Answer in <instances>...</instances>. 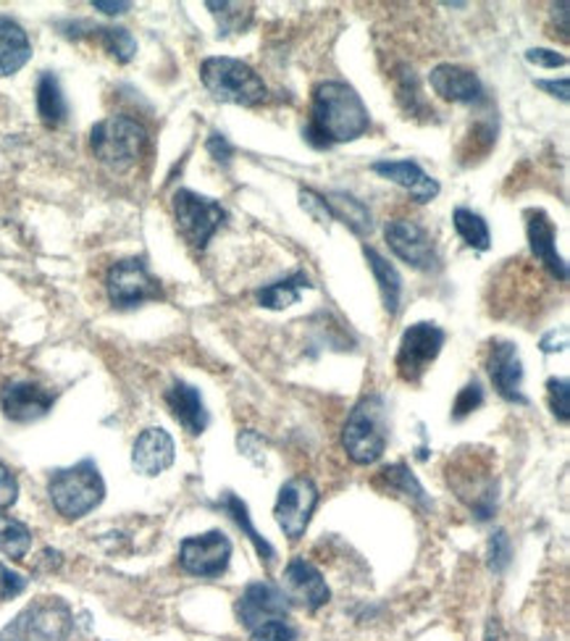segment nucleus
<instances>
[{"label": "nucleus", "mask_w": 570, "mask_h": 641, "mask_svg": "<svg viewBox=\"0 0 570 641\" xmlns=\"http://www.w3.org/2000/svg\"><path fill=\"white\" fill-rule=\"evenodd\" d=\"M368 127H371V113L356 88L337 79L316 84L310 96V119L302 132L310 146L329 150L358 140L368 132Z\"/></svg>", "instance_id": "1"}, {"label": "nucleus", "mask_w": 570, "mask_h": 641, "mask_svg": "<svg viewBox=\"0 0 570 641\" xmlns=\"http://www.w3.org/2000/svg\"><path fill=\"white\" fill-rule=\"evenodd\" d=\"M389 444V410L381 394H368L350 410L342 429V448L358 465H371Z\"/></svg>", "instance_id": "2"}, {"label": "nucleus", "mask_w": 570, "mask_h": 641, "mask_svg": "<svg viewBox=\"0 0 570 641\" xmlns=\"http://www.w3.org/2000/svg\"><path fill=\"white\" fill-rule=\"evenodd\" d=\"M148 129L132 117H108L90 132V150L108 171L134 169L148 150Z\"/></svg>", "instance_id": "3"}, {"label": "nucleus", "mask_w": 570, "mask_h": 641, "mask_svg": "<svg viewBox=\"0 0 570 641\" xmlns=\"http://www.w3.org/2000/svg\"><path fill=\"white\" fill-rule=\"evenodd\" d=\"M48 497L61 518L79 521L103 502L106 481L92 460H79L77 465L61 468L50 477Z\"/></svg>", "instance_id": "4"}, {"label": "nucleus", "mask_w": 570, "mask_h": 641, "mask_svg": "<svg viewBox=\"0 0 570 641\" xmlns=\"http://www.w3.org/2000/svg\"><path fill=\"white\" fill-rule=\"evenodd\" d=\"M200 79H203L206 90L216 100H221V103L256 108L269 98V88H266L263 77L250 63L229 59V56H211V59H206L203 67H200Z\"/></svg>", "instance_id": "5"}, {"label": "nucleus", "mask_w": 570, "mask_h": 641, "mask_svg": "<svg viewBox=\"0 0 570 641\" xmlns=\"http://www.w3.org/2000/svg\"><path fill=\"white\" fill-rule=\"evenodd\" d=\"M71 625L74 615L61 597H40L0 631V641H63Z\"/></svg>", "instance_id": "6"}, {"label": "nucleus", "mask_w": 570, "mask_h": 641, "mask_svg": "<svg viewBox=\"0 0 570 641\" xmlns=\"http://www.w3.org/2000/svg\"><path fill=\"white\" fill-rule=\"evenodd\" d=\"M444 340V329L431 321H418L413 327H408L406 334L400 337V348H397L394 358V369L400 373V379L408 381V384H418L439 358Z\"/></svg>", "instance_id": "7"}, {"label": "nucleus", "mask_w": 570, "mask_h": 641, "mask_svg": "<svg viewBox=\"0 0 570 641\" xmlns=\"http://www.w3.org/2000/svg\"><path fill=\"white\" fill-rule=\"evenodd\" d=\"M171 206H174L179 234L198 250H203L211 242V237L219 232L223 219H227V211H223L221 203L192 190H177Z\"/></svg>", "instance_id": "8"}, {"label": "nucleus", "mask_w": 570, "mask_h": 641, "mask_svg": "<svg viewBox=\"0 0 570 641\" xmlns=\"http://www.w3.org/2000/svg\"><path fill=\"white\" fill-rule=\"evenodd\" d=\"M106 292L117 308H137L142 302L163 298L161 282L150 273L142 258H124L113 263L106 273Z\"/></svg>", "instance_id": "9"}, {"label": "nucleus", "mask_w": 570, "mask_h": 641, "mask_svg": "<svg viewBox=\"0 0 570 641\" xmlns=\"http://www.w3.org/2000/svg\"><path fill=\"white\" fill-rule=\"evenodd\" d=\"M232 560V542L221 531H208L200 537H187L179 544V565L184 573L198 579H216L229 568Z\"/></svg>", "instance_id": "10"}, {"label": "nucleus", "mask_w": 570, "mask_h": 641, "mask_svg": "<svg viewBox=\"0 0 570 641\" xmlns=\"http://www.w3.org/2000/svg\"><path fill=\"white\" fill-rule=\"evenodd\" d=\"M316 508H319V489L306 477L290 479L279 489V500L273 505V515H277L279 529L290 539H300L306 534L310 518H313Z\"/></svg>", "instance_id": "11"}, {"label": "nucleus", "mask_w": 570, "mask_h": 641, "mask_svg": "<svg viewBox=\"0 0 570 641\" xmlns=\"http://www.w3.org/2000/svg\"><path fill=\"white\" fill-rule=\"evenodd\" d=\"M392 253L418 271H437L439 253L431 234L413 219H392L384 229Z\"/></svg>", "instance_id": "12"}, {"label": "nucleus", "mask_w": 570, "mask_h": 641, "mask_svg": "<svg viewBox=\"0 0 570 641\" xmlns=\"http://www.w3.org/2000/svg\"><path fill=\"white\" fill-rule=\"evenodd\" d=\"M56 405L53 389L38 384V381H9L0 389V410L13 423H34L46 418Z\"/></svg>", "instance_id": "13"}, {"label": "nucleus", "mask_w": 570, "mask_h": 641, "mask_svg": "<svg viewBox=\"0 0 570 641\" xmlns=\"http://www.w3.org/2000/svg\"><path fill=\"white\" fill-rule=\"evenodd\" d=\"M279 589L284 592L290 608L298 604V608H306L308 612L321 610L331 597L321 571L313 563H308L306 558L290 560V565L284 568V575H281Z\"/></svg>", "instance_id": "14"}, {"label": "nucleus", "mask_w": 570, "mask_h": 641, "mask_svg": "<svg viewBox=\"0 0 570 641\" xmlns=\"http://www.w3.org/2000/svg\"><path fill=\"white\" fill-rule=\"evenodd\" d=\"M237 615L244 629L252 631L258 625L271 621H287L290 615V602L277 583L256 581L244 589L240 602H237Z\"/></svg>", "instance_id": "15"}, {"label": "nucleus", "mask_w": 570, "mask_h": 641, "mask_svg": "<svg viewBox=\"0 0 570 641\" xmlns=\"http://www.w3.org/2000/svg\"><path fill=\"white\" fill-rule=\"evenodd\" d=\"M489 377H492V384L500 398L508 402H518V405H526V394H523V363L521 355H518V348L508 340H494L492 348H489Z\"/></svg>", "instance_id": "16"}, {"label": "nucleus", "mask_w": 570, "mask_h": 641, "mask_svg": "<svg viewBox=\"0 0 570 641\" xmlns=\"http://www.w3.org/2000/svg\"><path fill=\"white\" fill-rule=\"evenodd\" d=\"M431 90L447 103H463V106H479L487 100L481 79L463 67L454 63H439L429 74Z\"/></svg>", "instance_id": "17"}, {"label": "nucleus", "mask_w": 570, "mask_h": 641, "mask_svg": "<svg viewBox=\"0 0 570 641\" xmlns=\"http://www.w3.org/2000/svg\"><path fill=\"white\" fill-rule=\"evenodd\" d=\"M177 444L171 434L161 427H150L134 439L132 465L142 477H158L166 468L174 465Z\"/></svg>", "instance_id": "18"}, {"label": "nucleus", "mask_w": 570, "mask_h": 641, "mask_svg": "<svg viewBox=\"0 0 570 641\" xmlns=\"http://www.w3.org/2000/svg\"><path fill=\"white\" fill-rule=\"evenodd\" d=\"M526 234H529L531 253L539 263H544L547 269L558 282H568V266L558 253V232H554V224L550 221V216L544 211H529L526 213Z\"/></svg>", "instance_id": "19"}, {"label": "nucleus", "mask_w": 570, "mask_h": 641, "mask_svg": "<svg viewBox=\"0 0 570 641\" xmlns=\"http://www.w3.org/2000/svg\"><path fill=\"white\" fill-rule=\"evenodd\" d=\"M166 405H169L171 415L182 423L187 434L198 437L208 429L211 415H208L206 402L200 398L198 387L187 384V381H174V384L166 389Z\"/></svg>", "instance_id": "20"}, {"label": "nucleus", "mask_w": 570, "mask_h": 641, "mask_svg": "<svg viewBox=\"0 0 570 641\" xmlns=\"http://www.w3.org/2000/svg\"><path fill=\"white\" fill-rule=\"evenodd\" d=\"M379 177L389 179V182L400 184L402 190L410 192L416 203H431L439 194V182L429 177L416 161H379L371 166Z\"/></svg>", "instance_id": "21"}, {"label": "nucleus", "mask_w": 570, "mask_h": 641, "mask_svg": "<svg viewBox=\"0 0 570 641\" xmlns=\"http://www.w3.org/2000/svg\"><path fill=\"white\" fill-rule=\"evenodd\" d=\"M32 59L30 34L19 21L0 17V77L17 74Z\"/></svg>", "instance_id": "22"}, {"label": "nucleus", "mask_w": 570, "mask_h": 641, "mask_svg": "<svg viewBox=\"0 0 570 641\" xmlns=\"http://www.w3.org/2000/svg\"><path fill=\"white\" fill-rule=\"evenodd\" d=\"M38 117L46 127H61L69 119V103L53 71H42L38 79Z\"/></svg>", "instance_id": "23"}, {"label": "nucleus", "mask_w": 570, "mask_h": 641, "mask_svg": "<svg viewBox=\"0 0 570 641\" xmlns=\"http://www.w3.org/2000/svg\"><path fill=\"white\" fill-rule=\"evenodd\" d=\"M363 256L368 266H371L373 277H377V284H379V292H381V300H384V308L389 313H397L400 311V300H402V277L397 273V269L392 263L387 261V258H381L373 248H363Z\"/></svg>", "instance_id": "24"}, {"label": "nucleus", "mask_w": 570, "mask_h": 641, "mask_svg": "<svg viewBox=\"0 0 570 641\" xmlns=\"http://www.w3.org/2000/svg\"><path fill=\"white\" fill-rule=\"evenodd\" d=\"M306 287H310V279L306 277V271H294L292 277L258 290V302H261L263 308H271V311H284V308L300 302V292L306 290Z\"/></svg>", "instance_id": "25"}, {"label": "nucleus", "mask_w": 570, "mask_h": 641, "mask_svg": "<svg viewBox=\"0 0 570 641\" xmlns=\"http://www.w3.org/2000/svg\"><path fill=\"white\" fill-rule=\"evenodd\" d=\"M327 203L331 208V216L348 224L356 234H371L373 221H371V211L360 203L358 198H352L348 192H331L327 198Z\"/></svg>", "instance_id": "26"}, {"label": "nucleus", "mask_w": 570, "mask_h": 641, "mask_svg": "<svg viewBox=\"0 0 570 641\" xmlns=\"http://www.w3.org/2000/svg\"><path fill=\"white\" fill-rule=\"evenodd\" d=\"M394 96L397 103L402 106V111L408 117H431V108L426 103V98L421 96V88H418V77L413 69L400 67L394 71Z\"/></svg>", "instance_id": "27"}, {"label": "nucleus", "mask_w": 570, "mask_h": 641, "mask_svg": "<svg viewBox=\"0 0 570 641\" xmlns=\"http://www.w3.org/2000/svg\"><path fill=\"white\" fill-rule=\"evenodd\" d=\"M32 547V531L19 518L0 510V552L11 560H24Z\"/></svg>", "instance_id": "28"}, {"label": "nucleus", "mask_w": 570, "mask_h": 641, "mask_svg": "<svg viewBox=\"0 0 570 641\" xmlns=\"http://www.w3.org/2000/svg\"><path fill=\"white\" fill-rule=\"evenodd\" d=\"M452 224L454 232H458V237L468 244V248L489 250V244H492V232H489L483 216L468 211V208H454Z\"/></svg>", "instance_id": "29"}, {"label": "nucleus", "mask_w": 570, "mask_h": 641, "mask_svg": "<svg viewBox=\"0 0 570 641\" xmlns=\"http://www.w3.org/2000/svg\"><path fill=\"white\" fill-rule=\"evenodd\" d=\"M219 505L227 510L229 515L234 518V523L240 525V529L244 531V534H248V539L252 544H256V550H258V554H261V558L266 560V563H271L273 558H277V552H273V547L266 542V539L258 534L256 531V525H252V521H250V513H248V505H244V502L240 500V497L237 494H232V492H227L221 497V502Z\"/></svg>", "instance_id": "30"}, {"label": "nucleus", "mask_w": 570, "mask_h": 641, "mask_svg": "<svg viewBox=\"0 0 570 641\" xmlns=\"http://www.w3.org/2000/svg\"><path fill=\"white\" fill-rule=\"evenodd\" d=\"M96 34L119 63H129L137 56L134 34L124 30V27H96Z\"/></svg>", "instance_id": "31"}, {"label": "nucleus", "mask_w": 570, "mask_h": 641, "mask_svg": "<svg viewBox=\"0 0 570 641\" xmlns=\"http://www.w3.org/2000/svg\"><path fill=\"white\" fill-rule=\"evenodd\" d=\"M381 479H384L387 484L394 489V492H402V494L413 497L418 505H426L423 487L418 484V479L413 477V471H410L408 465H402V463L389 465V468H384V471H381Z\"/></svg>", "instance_id": "32"}, {"label": "nucleus", "mask_w": 570, "mask_h": 641, "mask_svg": "<svg viewBox=\"0 0 570 641\" xmlns=\"http://www.w3.org/2000/svg\"><path fill=\"white\" fill-rule=\"evenodd\" d=\"M483 405V389L479 381H471V384H466L460 389V394L454 398V405H452V418L454 421H463L473 413V410H479Z\"/></svg>", "instance_id": "33"}, {"label": "nucleus", "mask_w": 570, "mask_h": 641, "mask_svg": "<svg viewBox=\"0 0 570 641\" xmlns=\"http://www.w3.org/2000/svg\"><path fill=\"white\" fill-rule=\"evenodd\" d=\"M547 394H550L552 413L560 418L562 423L570 421V389L568 379H550L547 381Z\"/></svg>", "instance_id": "34"}, {"label": "nucleus", "mask_w": 570, "mask_h": 641, "mask_svg": "<svg viewBox=\"0 0 570 641\" xmlns=\"http://www.w3.org/2000/svg\"><path fill=\"white\" fill-rule=\"evenodd\" d=\"M300 206L306 208V213L310 216L313 221H319V224L329 227L331 221H334V216H331V208L327 203V198L313 190H300Z\"/></svg>", "instance_id": "35"}, {"label": "nucleus", "mask_w": 570, "mask_h": 641, "mask_svg": "<svg viewBox=\"0 0 570 641\" xmlns=\"http://www.w3.org/2000/svg\"><path fill=\"white\" fill-rule=\"evenodd\" d=\"M510 558H512L510 537L504 534V531H497V534H492V542H489V568H492L494 573H502L504 568L510 565Z\"/></svg>", "instance_id": "36"}, {"label": "nucleus", "mask_w": 570, "mask_h": 641, "mask_svg": "<svg viewBox=\"0 0 570 641\" xmlns=\"http://www.w3.org/2000/svg\"><path fill=\"white\" fill-rule=\"evenodd\" d=\"M250 639L252 641H294L298 639V631H294V625H290L287 621H271V623L258 625V629H252Z\"/></svg>", "instance_id": "37"}, {"label": "nucleus", "mask_w": 570, "mask_h": 641, "mask_svg": "<svg viewBox=\"0 0 570 641\" xmlns=\"http://www.w3.org/2000/svg\"><path fill=\"white\" fill-rule=\"evenodd\" d=\"M27 589V579L11 568L0 565V602H9Z\"/></svg>", "instance_id": "38"}, {"label": "nucleus", "mask_w": 570, "mask_h": 641, "mask_svg": "<svg viewBox=\"0 0 570 641\" xmlns=\"http://www.w3.org/2000/svg\"><path fill=\"white\" fill-rule=\"evenodd\" d=\"M19 500V481L9 465L0 460V510L11 508Z\"/></svg>", "instance_id": "39"}, {"label": "nucleus", "mask_w": 570, "mask_h": 641, "mask_svg": "<svg viewBox=\"0 0 570 641\" xmlns=\"http://www.w3.org/2000/svg\"><path fill=\"white\" fill-rule=\"evenodd\" d=\"M526 61L533 63V67H541V69H558V67H566L568 63L566 56H560L558 50H547V48H531L529 53H526Z\"/></svg>", "instance_id": "40"}, {"label": "nucleus", "mask_w": 570, "mask_h": 641, "mask_svg": "<svg viewBox=\"0 0 570 641\" xmlns=\"http://www.w3.org/2000/svg\"><path fill=\"white\" fill-rule=\"evenodd\" d=\"M206 148H208V153H211L213 161L221 163V166H229V161H232V156H234L232 142H229L221 132H213L211 137H208Z\"/></svg>", "instance_id": "41"}, {"label": "nucleus", "mask_w": 570, "mask_h": 641, "mask_svg": "<svg viewBox=\"0 0 570 641\" xmlns=\"http://www.w3.org/2000/svg\"><path fill=\"white\" fill-rule=\"evenodd\" d=\"M537 88H539V90H547L552 98H560L562 103H566V100H568V79H566V77H562L560 82H558V79H554V82H544V79H541V82H537Z\"/></svg>", "instance_id": "42"}, {"label": "nucleus", "mask_w": 570, "mask_h": 641, "mask_svg": "<svg viewBox=\"0 0 570 641\" xmlns=\"http://www.w3.org/2000/svg\"><path fill=\"white\" fill-rule=\"evenodd\" d=\"M92 9L103 11V13H108V17H119V13H127L129 9H132V3H108V0H96V3H92Z\"/></svg>", "instance_id": "43"}, {"label": "nucleus", "mask_w": 570, "mask_h": 641, "mask_svg": "<svg viewBox=\"0 0 570 641\" xmlns=\"http://www.w3.org/2000/svg\"><path fill=\"white\" fill-rule=\"evenodd\" d=\"M487 641H504L502 637V629L497 621H489V629H487Z\"/></svg>", "instance_id": "44"}]
</instances>
